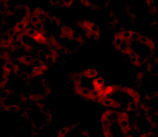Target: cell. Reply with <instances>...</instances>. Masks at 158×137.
Returning <instances> with one entry per match:
<instances>
[{"label": "cell", "mask_w": 158, "mask_h": 137, "mask_svg": "<svg viewBox=\"0 0 158 137\" xmlns=\"http://www.w3.org/2000/svg\"><path fill=\"white\" fill-rule=\"evenodd\" d=\"M97 102L103 106L115 109L121 108L122 106L121 103L109 96H98Z\"/></svg>", "instance_id": "4"}, {"label": "cell", "mask_w": 158, "mask_h": 137, "mask_svg": "<svg viewBox=\"0 0 158 137\" xmlns=\"http://www.w3.org/2000/svg\"><path fill=\"white\" fill-rule=\"evenodd\" d=\"M144 76V74L142 72H139L137 74V78L139 80H141Z\"/></svg>", "instance_id": "15"}, {"label": "cell", "mask_w": 158, "mask_h": 137, "mask_svg": "<svg viewBox=\"0 0 158 137\" xmlns=\"http://www.w3.org/2000/svg\"><path fill=\"white\" fill-rule=\"evenodd\" d=\"M91 8H93V10H98L100 9V6L99 5H96V4H94L92 5Z\"/></svg>", "instance_id": "16"}, {"label": "cell", "mask_w": 158, "mask_h": 137, "mask_svg": "<svg viewBox=\"0 0 158 137\" xmlns=\"http://www.w3.org/2000/svg\"><path fill=\"white\" fill-rule=\"evenodd\" d=\"M122 86L119 84H113L104 87L97 94V97L101 96H109L116 93L121 89Z\"/></svg>", "instance_id": "5"}, {"label": "cell", "mask_w": 158, "mask_h": 137, "mask_svg": "<svg viewBox=\"0 0 158 137\" xmlns=\"http://www.w3.org/2000/svg\"><path fill=\"white\" fill-rule=\"evenodd\" d=\"M75 39H76L77 41L79 42V43H83L85 41L84 38L81 35L78 36L75 38Z\"/></svg>", "instance_id": "14"}, {"label": "cell", "mask_w": 158, "mask_h": 137, "mask_svg": "<svg viewBox=\"0 0 158 137\" xmlns=\"http://www.w3.org/2000/svg\"><path fill=\"white\" fill-rule=\"evenodd\" d=\"M138 105L133 101L128 103L127 108V111L128 112L136 111L137 110Z\"/></svg>", "instance_id": "11"}, {"label": "cell", "mask_w": 158, "mask_h": 137, "mask_svg": "<svg viewBox=\"0 0 158 137\" xmlns=\"http://www.w3.org/2000/svg\"><path fill=\"white\" fill-rule=\"evenodd\" d=\"M116 122L123 135L127 137L128 133L132 131L128 113L117 111Z\"/></svg>", "instance_id": "2"}, {"label": "cell", "mask_w": 158, "mask_h": 137, "mask_svg": "<svg viewBox=\"0 0 158 137\" xmlns=\"http://www.w3.org/2000/svg\"><path fill=\"white\" fill-rule=\"evenodd\" d=\"M122 92H126L128 96L133 99V101L138 105L140 101V94L133 88L128 87H123L120 90Z\"/></svg>", "instance_id": "7"}, {"label": "cell", "mask_w": 158, "mask_h": 137, "mask_svg": "<svg viewBox=\"0 0 158 137\" xmlns=\"http://www.w3.org/2000/svg\"><path fill=\"white\" fill-rule=\"evenodd\" d=\"M74 31L71 28L66 26H62L61 28L60 38H67L69 40L75 39Z\"/></svg>", "instance_id": "8"}, {"label": "cell", "mask_w": 158, "mask_h": 137, "mask_svg": "<svg viewBox=\"0 0 158 137\" xmlns=\"http://www.w3.org/2000/svg\"><path fill=\"white\" fill-rule=\"evenodd\" d=\"M81 2L82 5L85 7H91L92 5L90 1H87V0H85V1L82 0V1H81Z\"/></svg>", "instance_id": "13"}, {"label": "cell", "mask_w": 158, "mask_h": 137, "mask_svg": "<svg viewBox=\"0 0 158 137\" xmlns=\"http://www.w3.org/2000/svg\"><path fill=\"white\" fill-rule=\"evenodd\" d=\"M75 125H73L64 127L62 129L60 130L58 133V137H64L66 135L70 132L71 129L75 127Z\"/></svg>", "instance_id": "10"}, {"label": "cell", "mask_w": 158, "mask_h": 137, "mask_svg": "<svg viewBox=\"0 0 158 137\" xmlns=\"http://www.w3.org/2000/svg\"><path fill=\"white\" fill-rule=\"evenodd\" d=\"M62 2H60V5L66 8L70 7L74 2L73 1H62Z\"/></svg>", "instance_id": "12"}, {"label": "cell", "mask_w": 158, "mask_h": 137, "mask_svg": "<svg viewBox=\"0 0 158 137\" xmlns=\"http://www.w3.org/2000/svg\"><path fill=\"white\" fill-rule=\"evenodd\" d=\"M83 135L85 136H89V134L87 130H84L82 132Z\"/></svg>", "instance_id": "17"}, {"label": "cell", "mask_w": 158, "mask_h": 137, "mask_svg": "<svg viewBox=\"0 0 158 137\" xmlns=\"http://www.w3.org/2000/svg\"><path fill=\"white\" fill-rule=\"evenodd\" d=\"M74 91L75 93L83 98L91 100L93 102H97V94L93 89L87 87L80 86H74Z\"/></svg>", "instance_id": "3"}, {"label": "cell", "mask_w": 158, "mask_h": 137, "mask_svg": "<svg viewBox=\"0 0 158 137\" xmlns=\"http://www.w3.org/2000/svg\"><path fill=\"white\" fill-rule=\"evenodd\" d=\"M93 90L96 94L105 87V80L102 76H98L93 80L91 82Z\"/></svg>", "instance_id": "6"}, {"label": "cell", "mask_w": 158, "mask_h": 137, "mask_svg": "<svg viewBox=\"0 0 158 137\" xmlns=\"http://www.w3.org/2000/svg\"><path fill=\"white\" fill-rule=\"evenodd\" d=\"M81 73L83 77L90 80L95 78L99 75V71L93 68L84 70Z\"/></svg>", "instance_id": "9"}, {"label": "cell", "mask_w": 158, "mask_h": 137, "mask_svg": "<svg viewBox=\"0 0 158 137\" xmlns=\"http://www.w3.org/2000/svg\"><path fill=\"white\" fill-rule=\"evenodd\" d=\"M117 111L107 110L102 115L101 122L102 130L105 137H113L111 130L114 124L116 122Z\"/></svg>", "instance_id": "1"}]
</instances>
